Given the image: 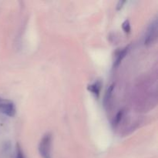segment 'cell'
I'll return each instance as SVG.
<instances>
[{"label": "cell", "instance_id": "cell-1", "mask_svg": "<svg viewBox=\"0 0 158 158\" xmlns=\"http://www.w3.org/2000/svg\"><path fill=\"white\" fill-rule=\"evenodd\" d=\"M52 137L50 133H46L43 135L39 143V152L43 158H52L51 154Z\"/></svg>", "mask_w": 158, "mask_h": 158}, {"label": "cell", "instance_id": "cell-5", "mask_svg": "<svg viewBox=\"0 0 158 158\" xmlns=\"http://www.w3.org/2000/svg\"><path fill=\"white\" fill-rule=\"evenodd\" d=\"M101 88H102V82L100 81V80H97V81L88 85L87 86L88 90H89L93 95L95 96V97H97V98H99V97H100Z\"/></svg>", "mask_w": 158, "mask_h": 158}, {"label": "cell", "instance_id": "cell-3", "mask_svg": "<svg viewBox=\"0 0 158 158\" xmlns=\"http://www.w3.org/2000/svg\"><path fill=\"white\" fill-rule=\"evenodd\" d=\"M15 112L16 109L13 102L0 97V113L11 117L15 116Z\"/></svg>", "mask_w": 158, "mask_h": 158}, {"label": "cell", "instance_id": "cell-10", "mask_svg": "<svg viewBox=\"0 0 158 158\" xmlns=\"http://www.w3.org/2000/svg\"><path fill=\"white\" fill-rule=\"evenodd\" d=\"M126 2H127L126 1H119L118 3H117V10H120V9L123 7V5H124Z\"/></svg>", "mask_w": 158, "mask_h": 158}, {"label": "cell", "instance_id": "cell-2", "mask_svg": "<svg viewBox=\"0 0 158 158\" xmlns=\"http://www.w3.org/2000/svg\"><path fill=\"white\" fill-rule=\"evenodd\" d=\"M157 19H154L149 25L144 37L145 46H151L154 44L157 39Z\"/></svg>", "mask_w": 158, "mask_h": 158}, {"label": "cell", "instance_id": "cell-9", "mask_svg": "<svg viewBox=\"0 0 158 158\" xmlns=\"http://www.w3.org/2000/svg\"><path fill=\"white\" fill-rule=\"evenodd\" d=\"M15 158H25L23 150H22L21 147H20L19 143L16 146V155H15Z\"/></svg>", "mask_w": 158, "mask_h": 158}, {"label": "cell", "instance_id": "cell-4", "mask_svg": "<svg viewBox=\"0 0 158 158\" xmlns=\"http://www.w3.org/2000/svg\"><path fill=\"white\" fill-rule=\"evenodd\" d=\"M128 49H129V47L127 46V47L123 48V49H120V50H118L117 52H116L115 59H114V68H117L120 66L121 62L123 61L124 57L126 56L127 53L128 52Z\"/></svg>", "mask_w": 158, "mask_h": 158}, {"label": "cell", "instance_id": "cell-7", "mask_svg": "<svg viewBox=\"0 0 158 158\" xmlns=\"http://www.w3.org/2000/svg\"><path fill=\"white\" fill-rule=\"evenodd\" d=\"M114 84H111L110 86L108 87L107 91L106 93V95H105L104 97V104L107 105V103H109V101L110 100L111 97H112L113 92H114Z\"/></svg>", "mask_w": 158, "mask_h": 158}, {"label": "cell", "instance_id": "cell-6", "mask_svg": "<svg viewBox=\"0 0 158 158\" xmlns=\"http://www.w3.org/2000/svg\"><path fill=\"white\" fill-rule=\"evenodd\" d=\"M123 115H124V110H119V112L116 114V116L114 118V120H113V125H114V127H117L120 124L122 118L123 117Z\"/></svg>", "mask_w": 158, "mask_h": 158}, {"label": "cell", "instance_id": "cell-8", "mask_svg": "<svg viewBox=\"0 0 158 158\" xmlns=\"http://www.w3.org/2000/svg\"><path fill=\"white\" fill-rule=\"evenodd\" d=\"M122 29L126 33H130L131 30V23H130V21L128 19H126L122 24Z\"/></svg>", "mask_w": 158, "mask_h": 158}]
</instances>
